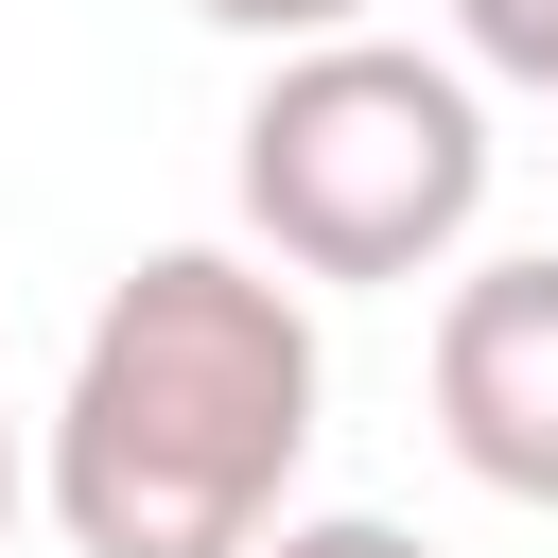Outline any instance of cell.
<instances>
[{"label":"cell","instance_id":"obj_1","mask_svg":"<svg viewBox=\"0 0 558 558\" xmlns=\"http://www.w3.org/2000/svg\"><path fill=\"white\" fill-rule=\"evenodd\" d=\"M314 314L296 262L262 244H140L70 349L35 506L70 523V558H262L296 523L314 471Z\"/></svg>","mask_w":558,"mask_h":558},{"label":"cell","instance_id":"obj_2","mask_svg":"<svg viewBox=\"0 0 558 558\" xmlns=\"http://www.w3.org/2000/svg\"><path fill=\"white\" fill-rule=\"evenodd\" d=\"M227 192H244V244L296 262V279H418L471 244L488 209V105H471V52H401V35H314L244 87V140H227Z\"/></svg>","mask_w":558,"mask_h":558},{"label":"cell","instance_id":"obj_3","mask_svg":"<svg viewBox=\"0 0 558 558\" xmlns=\"http://www.w3.org/2000/svg\"><path fill=\"white\" fill-rule=\"evenodd\" d=\"M436 436L471 488L558 523V244L541 262H471L436 296Z\"/></svg>","mask_w":558,"mask_h":558},{"label":"cell","instance_id":"obj_4","mask_svg":"<svg viewBox=\"0 0 558 558\" xmlns=\"http://www.w3.org/2000/svg\"><path fill=\"white\" fill-rule=\"evenodd\" d=\"M453 17V52L488 70V87H541L558 105V0H436Z\"/></svg>","mask_w":558,"mask_h":558},{"label":"cell","instance_id":"obj_5","mask_svg":"<svg viewBox=\"0 0 558 558\" xmlns=\"http://www.w3.org/2000/svg\"><path fill=\"white\" fill-rule=\"evenodd\" d=\"M262 558H436V541H418V523H384V506H296Z\"/></svg>","mask_w":558,"mask_h":558},{"label":"cell","instance_id":"obj_6","mask_svg":"<svg viewBox=\"0 0 558 558\" xmlns=\"http://www.w3.org/2000/svg\"><path fill=\"white\" fill-rule=\"evenodd\" d=\"M209 35H262V52H314V35H366V0H192Z\"/></svg>","mask_w":558,"mask_h":558},{"label":"cell","instance_id":"obj_7","mask_svg":"<svg viewBox=\"0 0 558 558\" xmlns=\"http://www.w3.org/2000/svg\"><path fill=\"white\" fill-rule=\"evenodd\" d=\"M17 506H35V453H17V418H0V541H17Z\"/></svg>","mask_w":558,"mask_h":558}]
</instances>
